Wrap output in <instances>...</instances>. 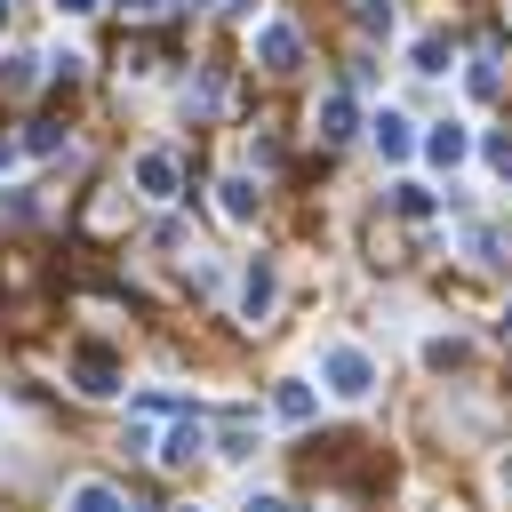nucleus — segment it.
I'll use <instances>...</instances> for the list:
<instances>
[{"label":"nucleus","mask_w":512,"mask_h":512,"mask_svg":"<svg viewBox=\"0 0 512 512\" xmlns=\"http://www.w3.org/2000/svg\"><path fill=\"white\" fill-rule=\"evenodd\" d=\"M224 8H232V16H248V8H256V0H224Z\"/></svg>","instance_id":"nucleus-23"},{"label":"nucleus","mask_w":512,"mask_h":512,"mask_svg":"<svg viewBox=\"0 0 512 512\" xmlns=\"http://www.w3.org/2000/svg\"><path fill=\"white\" fill-rule=\"evenodd\" d=\"M88 8H104V0H56V16H88Z\"/></svg>","instance_id":"nucleus-20"},{"label":"nucleus","mask_w":512,"mask_h":512,"mask_svg":"<svg viewBox=\"0 0 512 512\" xmlns=\"http://www.w3.org/2000/svg\"><path fill=\"white\" fill-rule=\"evenodd\" d=\"M496 328H504V344H512V304H504V320H496Z\"/></svg>","instance_id":"nucleus-24"},{"label":"nucleus","mask_w":512,"mask_h":512,"mask_svg":"<svg viewBox=\"0 0 512 512\" xmlns=\"http://www.w3.org/2000/svg\"><path fill=\"white\" fill-rule=\"evenodd\" d=\"M392 208H400V216H432V192H424V184H400Z\"/></svg>","instance_id":"nucleus-16"},{"label":"nucleus","mask_w":512,"mask_h":512,"mask_svg":"<svg viewBox=\"0 0 512 512\" xmlns=\"http://www.w3.org/2000/svg\"><path fill=\"white\" fill-rule=\"evenodd\" d=\"M200 448H208V424H200V416H176V424L160 432V448H152V456H160V464L176 472V464H192Z\"/></svg>","instance_id":"nucleus-5"},{"label":"nucleus","mask_w":512,"mask_h":512,"mask_svg":"<svg viewBox=\"0 0 512 512\" xmlns=\"http://www.w3.org/2000/svg\"><path fill=\"white\" fill-rule=\"evenodd\" d=\"M120 8H128V16H152V8H160V0H120Z\"/></svg>","instance_id":"nucleus-22"},{"label":"nucleus","mask_w":512,"mask_h":512,"mask_svg":"<svg viewBox=\"0 0 512 512\" xmlns=\"http://www.w3.org/2000/svg\"><path fill=\"white\" fill-rule=\"evenodd\" d=\"M216 192H224V216H232V224H256V184H248V176H224Z\"/></svg>","instance_id":"nucleus-13"},{"label":"nucleus","mask_w":512,"mask_h":512,"mask_svg":"<svg viewBox=\"0 0 512 512\" xmlns=\"http://www.w3.org/2000/svg\"><path fill=\"white\" fill-rule=\"evenodd\" d=\"M272 416H280V424H312V416H320V392H312L304 376H280V384H272Z\"/></svg>","instance_id":"nucleus-6"},{"label":"nucleus","mask_w":512,"mask_h":512,"mask_svg":"<svg viewBox=\"0 0 512 512\" xmlns=\"http://www.w3.org/2000/svg\"><path fill=\"white\" fill-rule=\"evenodd\" d=\"M72 384H80L88 400H112V392H120V360H112L104 344H80V352H72Z\"/></svg>","instance_id":"nucleus-2"},{"label":"nucleus","mask_w":512,"mask_h":512,"mask_svg":"<svg viewBox=\"0 0 512 512\" xmlns=\"http://www.w3.org/2000/svg\"><path fill=\"white\" fill-rule=\"evenodd\" d=\"M184 512H200V504H184Z\"/></svg>","instance_id":"nucleus-26"},{"label":"nucleus","mask_w":512,"mask_h":512,"mask_svg":"<svg viewBox=\"0 0 512 512\" xmlns=\"http://www.w3.org/2000/svg\"><path fill=\"white\" fill-rule=\"evenodd\" d=\"M136 192L144 200H176V152H136Z\"/></svg>","instance_id":"nucleus-7"},{"label":"nucleus","mask_w":512,"mask_h":512,"mask_svg":"<svg viewBox=\"0 0 512 512\" xmlns=\"http://www.w3.org/2000/svg\"><path fill=\"white\" fill-rule=\"evenodd\" d=\"M464 360H472V344H464V336H432V344H424V368H440V376H448V368H464Z\"/></svg>","instance_id":"nucleus-14"},{"label":"nucleus","mask_w":512,"mask_h":512,"mask_svg":"<svg viewBox=\"0 0 512 512\" xmlns=\"http://www.w3.org/2000/svg\"><path fill=\"white\" fill-rule=\"evenodd\" d=\"M296 56H304V40H296V24H256V64L264 72H296Z\"/></svg>","instance_id":"nucleus-3"},{"label":"nucleus","mask_w":512,"mask_h":512,"mask_svg":"<svg viewBox=\"0 0 512 512\" xmlns=\"http://www.w3.org/2000/svg\"><path fill=\"white\" fill-rule=\"evenodd\" d=\"M64 512H128V504H120V488H104V480H80V488L64 496Z\"/></svg>","instance_id":"nucleus-12"},{"label":"nucleus","mask_w":512,"mask_h":512,"mask_svg":"<svg viewBox=\"0 0 512 512\" xmlns=\"http://www.w3.org/2000/svg\"><path fill=\"white\" fill-rule=\"evenodd\" d=\"M320 384H328L336 400H368V392H376V360H368L360 344H328V352H320Z\"/></svg>","instance_id":"nucleus-1"},{"label":"nucleus","mask_w":512,"mask_h":512,"mask_svg":"<svg viewBox=\"0 0 512 512\" xmlns=\"http://www.w3.org/2000/svg\"><path fill=\"white\" fill-rule=\"evenodd\" d=\"M0 32H8V8H0Z\"/></svg>","instance_id":"nucleus-25"},{"label":"nucleus","mask_w":512,"mask_h":512,"mask_svg":"<svg viewBox=\"0 0 512 512\" xmlns=\"http://www.w3.org/2000/svg\"><path fill=\"white\" fill-rule=\"evenodd\" d=\"M488 168H496V176H512V136H488Z\"/></svg>","instance_id":"nucleus-18"},{"label":"nucleus","mask_w":512,"mask_h":512,"mask_svg":"<svg viewBox=\"0 0 512 512\" xmlns=\"http://www.w3.org/2000/svg\"><path fill=\"white\" fill-rule=\"evenodd\" d=\"M464 88H472V96H496V56H472V72H464Z\"/></svg>","instance_id":"nucleus-15"},{"label":"nucleus","mask_w":512,"mask_h":512,"mask_svg":"<svg viewBox=\"0 0 512 512\" xmlns=\"http://www.w3.org/2000/svg\"><path fill=\"white\" fill-rule=\"evenodd\" d=\"M272 296H280V272H272V256H256V264L240 272V320H264Z\"/></svg>","instance_id":"nucleus-4"},{"label":"nucleus","mask_w":512,"mask_h":512,"mask_svg":"<svg viewBox=\"0 0 512 512\" xmlns=\"http://www.w3.org/2000/svg\"><path fill=\"white\" fill-rule=\"evenodd\" d=\"M240 512H296V504H288V496H248Z\"/></svg>","instance_id":"nucleus-19"},{"label":"nucleus","mask_w":512,"mask_h":512,"mask_svg":"<svg viewBox=\"0 0 512 512\" xmlns=\"http://www.w3.org/2000/svg\"><path fill=\"white\" fill-rule=\"evenodd\" d=\"M312 128H320V144H344V136H352V96L328 88V96L312 104Z\"/></svg>","instance_id":"nucleus-8"},{"label":"nucleus","mask_w":512,"mask_h":512,"mask_svg":"<svg viewBox=\"0 0 512 512\" xmlns=\"http://www.w3.org/2000/svg\"><path fill=\"white\" fill-rule=\"evenodd\" d=\"M464 152H472V136H464V128H456V120H440V128H432V136H424V160H432V168H456V160H464Z\"/></svg>","instance_id":"nucleus-9"},{"label":"nucleus","mask_w":512,"mask_h":512,"mask_svg":"<svg viewBox=\"0 0 512 512\" xmlns=\"http://www.w3.org/2000/svg\"><path fill=\"white\" fill-rule=\"evenodd\" d=\"M216 456H224V464H248V456H256V424H248V416H224V424H216Z\"/></svg>","instance_id":"nucleus-10"},{"label":"nucleus","mask_w":512,"mask_h":512,"mask_svg":"<svg viewBox=\"0 0 512 512\" xmlns=\"http://www.w3.org/2000/svg\"><path fill=\"white\" fill-rule=\"evenodd\" d=\"M368 128H376V152H384V160H408V144H416V136H408V120H400V112H376Z\"/></svg>","instance_id":"nucleus-11"},{"label":"nucleus","mask_w":512,"mask_h":512,"mask_svg":"<svg viewBox=\"0 0 512 512\" xmlns=\"http://www.w3.org/2000/svg\"><path fill=\"white\" fill-rule=\"evenodd\" d=\"M8 168H16V144H8V136H0V176H8Z\"/></svg>","instance_id":"nucleus-21"},{"label":"nucleus","mask_w":512,"mask_h":512,"mask_svg":"<svg viewBox=\"0 0 512 512\" xmlns=\"http://www.w3.org/2000/svg\"><path fill=\"white\" fill-rule=\"evenodd\" d=\"M440 56H448V48H440V40H432V32H424V40H416V48H408V64H416V72H440Z\"/></svg>","instance_id":"nucleus-17"}]
</instances>
